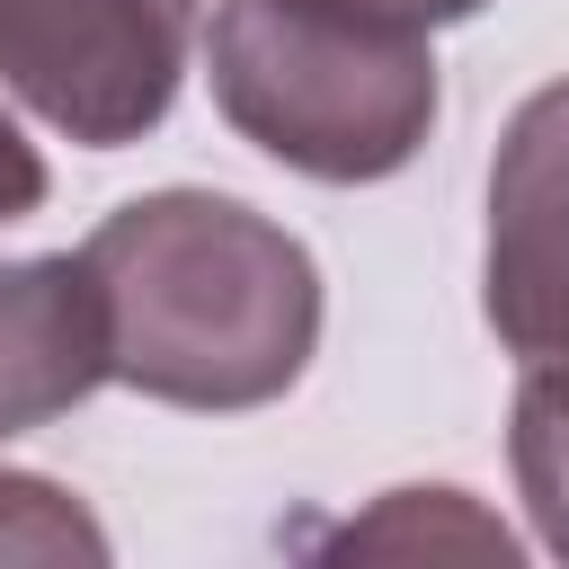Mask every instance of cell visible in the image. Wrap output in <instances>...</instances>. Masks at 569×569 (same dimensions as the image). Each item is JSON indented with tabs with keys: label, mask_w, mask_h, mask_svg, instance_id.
Returning <instances> with one entry per match:
<instances>
[{
	"label": "cell",
	"mask_w": 569,
	"mask_h": 569,
	"mask_svg": "<svg viewBox=\"0 0 569 569\" xmlns=\"http://www.w3.org/2000/svg\"><path fill=\"white\" fill-rule=\"evenodd\" d=\"M80 258L107 311V373L160 409H267L320 347L311 249L240 196L151 187L116 204Z\"/></svg>",
	"instance_id": "1"
},
{
	"label": "cell",
	"mask_w": 569,
	"mask_h": 569,
	"mask_svg": "<svg viewBox=\"0 0 569 569\" xmlns=\"http://www.w3.org/2000/svg\"><path fill=\"white\" fill-rule=\"evenodd\" d=\"M204 71L222 124L320 187L400 178L445 116L427 27L356 0H222Z\"/></svg>",
	"instance_id": "2"
},
{
	"label": "cell",
	"mask_w": 569,
	"mask_h": 569,
	"mask_svg": "<svg viewBox=\"0 0 569 569\" xmlns=\"http://www.w3.org/2000/svg\"><path fill=\"white\" fill-rule=\"evenodd\" d=\"M204 0H0V89L80 151L169 124Z\"/></svg>",
	"instance_id": "3"
},
{
	"label": "cell",
	"mask_w": 569,
	"mask_h": 569,
	"mask_svg": "<svg viewBox=\"0 0 569 569\" xmlns=\"http://www.w3.org/2000/svg\"><path fill=\"white\" fill-rule=\"evenodd\" d=\"M480 311L516 365H569V80H542L498 133Z\"/></svg>",
	"instance_id": "4"
},
{
	"label": "cell",
	"mask_w": 569,
	"mask_h": 569,
	"mask_svg": "<svg viewBox=\"0 0 569 569\" xmlns=\"http://www.w3.org/2000/svg\"><path fill=\"white\" fill-rule=\"evenodd\" d=\"M107 373V311L80 249L0 258V445L71 418Z\"/></svg>",
	"instance_id": "5"
},
{
	"label": "cell",
	"mask_w": 569,
	"mask_h": 569,
	"mask_svg": "<svg viewBox=\"0 0 569 569\" xmlns=\"http://www.w3.org/2000/svg\"><path fill=\"white\" fill-rule=\"evenodd\" d=\"M507 462H516L533 542L569 560V365H525L516 409H507Z\"/></svg>",
	"instance_id": "6"
},
{
	"label": "cell",
	"mask_w": 569,
	"mask_h": 569,
	"mask_svg": "<svg viewBox=\"0 0 569 569\" xmlns=\"http://www.w3.org/2000/svg\"><path fill=\"white\" fill-rule=\"evenodd\" d=\"M0 560H107V525L44 471H0Z\"/></svg>",
	"instance_id": "7"
},
{
	"label": "cell",
	"mask_w": 569,
	"mask_h": 569,
	"mask_svg": "<svg viewBox=\"0 0 569 569\" xmlns=\"http://www.w3.org/2000/svg\"><path fill=\"white\" fill-rule=\"evenodd\" d=\"M44 196H53V169H44V151L18 133V116L0 107V222H27Z\"/></svg>",
	"instance_id": "8"
},
{
	"label": "cell",
	"mask_w": 569,
	"mask_h": 569,
	"mask_svg": "<svg viewBox=\"0 0 569 569\" xmlns=\"http://www.w3.org/2000/svg\"><path fill=\"white\" fill-rule=\"evenodd\" d=\"M356 9H382V18H400V27H462V18H480L489 0H356Z\"/></svg>",
	"instance_id": "9"
}]
</instances>
